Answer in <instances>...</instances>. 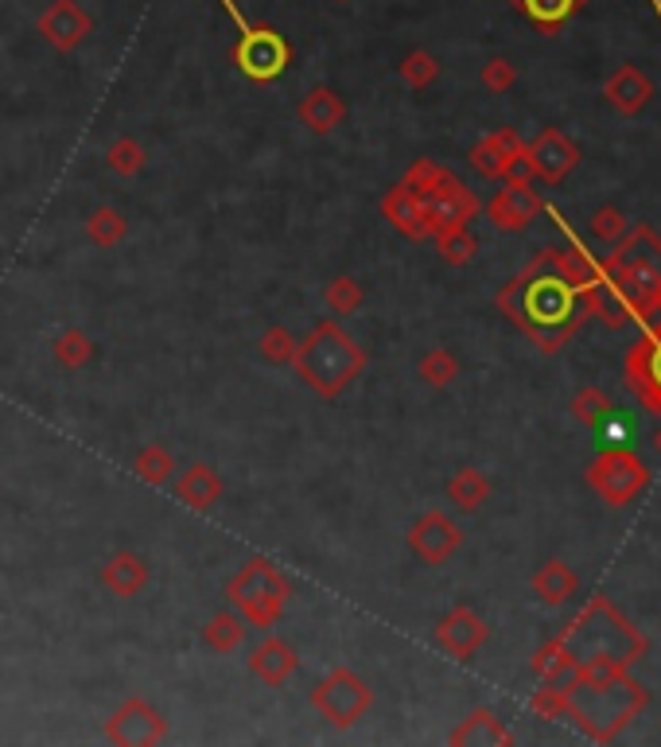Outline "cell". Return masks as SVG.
Returning a JSON list of instances; mask_svg holds the SVG:
<instances>
[{
  "label": "cell",
  "instance_id": "obj_1",
  "mask_svg": "<svg viewBox=\"0 0 661 747\" xmlns=\"http://www.w3.org/2000/svg\"><path fill=\"white\" fill-rule=\"evenodd\" d=\"M494 304L542 354H557L588 319L584 296L549 265L545 249H537V258L502 284Z\"/></svg>",
  "mask_w": 661,
  "mask_h": 747
},
{
  "label": "cell",
  "instance_id": "obj_2",
  "mask_svg": "<svg viewBox=\"0 0 661 747\" xmlns=\"http://www.w3.org/2000/svg\"><path fill=\"white\" fill-rule=\"evenodd\" d=\"M568 716L595 744H611L642 716L650 693L623 666H575L565 681Z\"/></svg>",
  "mask_w": 661,
  "mask_h": 747
},
{
  "label": "cell",
  "instance_id": "obj_3",
  "mask_svg": "<svg viewBox=\"0 0 661 747\" xmlns=\"http://www.w3.org/2000/svg\"><path fill=\"white\" fill-rule=\"evenodd\" d=\"M600 284L618 296L630 319L650 324L661 316V238L646 223L630 226L600 258Z\"/></svg>",
  "mask_w": 661,
  "mask_h": 747
},
{
  "label": "cell",
  "instance_id": "obj_4",
  "mask_svg": "<svg viewBox=\"0 0 661 747\" xmlns=\"http://www.w3.org/2000/svg\"><path fill=\"white\" fill-rule=\"evenodd\" d=\"M557 638L575 658V666H623V670H630L635 661L650 654V638L607 596H592Z\"/></svg>",
  "mask_w": 661,
  "mask_h": 747
},
{
  "label": "cell",
  "instance_id": "obj_5",
  "mask_svg": "<svg viewBox=\"0 0 661 747\" xmlns=\"http://www.w3.org/2000/svg\"><path fill=\"white\" fill-rule=\"evenodd\" d=\"M366 351L358 347V339L346 336V327L339 319H319L308 336L296 339L293 370L300 374V382L323 401H335L346 394V386L362 378L366 370Z\"/></svg>",
  "mask_w": 661,
  "mask_h": 747
},
{
  "label": "cell",
  "instance_id": "obj_6",
  "mask_svg": "<svg viewBox=\"0 0 661 747\" xmlns=\"http://www.w3.org/2000/svg\"><path fill=\"white\" fill-rule=\"evenodd\" d=\"M288 596H293V580L265 557H250L226 580V600L250 627H276Z\"/></svg>",
  "mask_w": 661,
  "mask_h": 747
},
{
  "label": "cell",
  "instance_id": "obj_7",
  "mask_svg": "<svg viewBox=\"0 0 661 747\" xmlns=\"http://www.w3.org/2000/svg\"><path fill=\"white\" fill-rule=\"evenodd\" d=\"M308 704L331 728H354L374 709V689L351 666H335L316 681V689L308 693Z\"/></svg>",
  "mask_w": 661,
  "mask_h": 747
},
{
  "label": "cell",
  "instance_id": "obj_8",
  "mask_svg": "<svg viewBox=\"0 0 661 747\" xmlns=\"http://www.w3.org/2000/svg\"><path fill=\"white\" fill-rule=\"evenodd\" d=\"M584 479L607 507H627L646 490L650 472H646L642 455L630 452V448H607L600 460H592Z\"/></svg>",
  "mask_w": 661,
  "mask_h": 747
},
{
  "label": "cell",
  "instance_id": "obj_9",
  "mask_svg": "<svg viewBox=\"0 0 661 747\" xmlns=\"http://www.w3.org/2000/svg\"><path fill=\"white\" fill-rule=\"evenodd\" d=\"M230 59L250 82H273V78H281L284 70H288V63H293V44H288L276 27L253 24L246 35H238Z\"/></svg>",
  "mask_w": 661,
  "mask_h": 747
},
{
  "label": "cell",
  "instance_id": "obj_10",
  "mask_svg": "<svg viewBox=\"0 0 661 747\" xmlns=\"http://www.w3.org/2000/svg\"><path fill=\"white\" fill-rule=\"evenodd\" d=\"M105 739L117 747H156L168 739V721L148 697H125V701L105 716Z\"/></svg>",
  "mask_w": 661,
  "mask_h": 747
},
{
  "label": "cell",
  "instance_id": "obj_11",
  "mask_svg": "<svg viewBox=\"0 0 661 747\" xmlns=\"http://www.w3.org/2000/svg\"><path fill=\"white\" fill-rule=\"evenodd\" d=\"M623 378H627L630 394L642 401V409L661 417V316L650 319L635 347L623 359Z\"/></svg>",
  "mask_w": 661,
  "mask_h": 747
},
{
  "label": "cell",
  "instance_id": "obj_12",
  "mask_svg": "<svg viewBox=\"0 0 661 747\" xmlns=\"http://www.w3.org/2000/svg\"><path fill=\"white\" fill-rule=\"evenodd\" d=\"M464 545V530L452 514L444 510H424L417 522L409 525V550L424 561V565H447Z\"/></svg>",
  "mask_w": 661,
  "mask_h": 747
},
{
  "label": "cell",
  "instance_id": "obj_13",
  "mask_svg": "<svg viewBox=\"0 0 661 747\" xmlns=\"http://www.w3.org/2000/svg\"><path fill=\"white\" fill-rule=\"evenodd\" d=\"M35 27H39V35H44L55 52L70 55L90 39V32H94V16H90L78 0H52V4L39 12Z\"/></svg>",
  "mask_w": 661,
  "mask_h": 747
},
{
  "label": "cell",
  "instance_id": "obj_14",
  "mask_svg": "<svg viewBox=\"0 0 661 747\" xmlns=\"http://www.w3.org/2000/svg\"><path fill=\"white\" fill-rule=\"evenodd\" d=\"M487 638H490V627L482 623L479 611H471L467 603H456V608L436 623V631H432V643L456 661L475 658V654L487 646Z\"/></svg>",
  "mask_w": 661,
  "mask_h": 747
},
{
  "label": "cell",
  "instance_id": "obj_15",
  "mask_svg": "<svg viewBox=\"0 0 661 747\" xmlns=\"http://www.w3.org/2000/svg\"><path fill=\"white\" fill-rule=\"evenodd\" d=\"M525 160L533 168V180L560 183L580 163V145L565 129H542L533 140H525Z\"/></svg>",
  "mask_w": 661,
  "mask_h": 747
},
{
  "label": "cell",
  "instance_id": "obj_16",
  "mask_svg": "<svg viewBox=\"0 0 661 747\" xmlns=\"http://www.w3.org/2000/svg\"><path fill=\"white\" fill-rule=\"evenodd\" d=\"M381 215L409 241H429L432 234H436V218H432L429 203H424L417 191L404 188V183H397V188H389L386 195H381Z\"/></svg>",
  "mask_w": 661,
  "mask_h": 747
},
{
  "label": "cell",
  "instance_id": "obj_17",
  "mask_svg": "<svg viewBox=\"0 0 661 747\" xmlns=\"http://www.w3.org/2000/svg\"><path fill=\"white\" fill-rule=\"evenodd\" d=\"M542 211H545V203H542V195L533 191V183H514V180L502 183V191H494V199L487 203V218L506 234L525 230Z\"/></svg>",
  "mask_w": 661,
  "mask_h": 747
},
{
  "label": "cell",
  "instance_id": "obj_18",
  "mask_svg": "<svg viewBox=\"0 0 661 747\" xmlns=\"http://www.w3.org/2000/svg\"><path fill=\"white\" fill-rule=\"evenodd\" d=\"M246 666H250V674L261 681V686L281 689V686H288L296 674H300V650H296L288 638L269 635V638H261V643L253 646L250 658H246Z\"/></svg>",
  "mask_w": 661,
  "mask_h": 747
},
{
  "label": "cell",
  "instance_id": "obj_19",
  "mask_svg": "<svg viewBox=\"0 0 661 747\" xmlns=\"http://www.w3.org/2000/svg\"><path fill=\"white\" fill-rule=\"evenodd\" d=\"M424 203H429L432 218H436V230H444V226H467L482 211V203L475 199V191L467 188L456 172H447L444 180L424 195Z\"/></svg>",
  "mask_w": 661,
  "mask_h": 747
},
{
  "label": "cell",
  "instance_id": "obj_20",
  "mask_svg": "<svg viewBox=\"0 0 661 747\" xmlns=\"http://www.w3.org/2000/svg\"><path fill=\"white\" fill-rule=\"evenodd\" d=\"M525 152V140L517 129H494L490 137H482L479 145L467 152L471 168L487 180H506V172L514 168V160Z\"/></svg>",
  "mask_w": 661,
  "mask_h": 747
},
{
  "label": "cell",
  "instance_id": "obj_21",
  "mask_svg": "<svg viewBox=\"0 0 661 747\" xmlns=\"http://www.w3.org/2000/svg\"><path fill=\"white\" fill-rule=\"evenodd\" d=\"M296 121L316 137H331L346 121V102L339 98V90L331 87H311L308 94L296 102Z\"/></svg>",
  "mask_w": 661,
  "mask_h": 747
},
{
  "label": "cell",
  "instance_id": "obj_22",
  "mask_svg": "<svg viewBox=\"0 0 661 747\" xmlns=\"http://www.w3.org/2000/svg\"><path fill=\"white\" fill-rule=\"evenodd\" d=\"M152 573H148V561L133 550H117L110 561L102 565V588L117 600H137L148 588Z\"/></svg>",
  "mask_w": 661,
  "mask_h": 747
},
{
  "label": "cell",
  "instance_id": "obj_23",
  "mask_svg": "<svg viewBox=\"0 0 661 747\" xmlns=\"http://www.w3.org/2000/svg\"><path fill=\"white\" fill-rule=\"evenodd\" d=\"M175 498L183 507L195 510V514H206L223 498V475L215 472L210 464H191L183 472H175Z\"/></svg>",
  "mask_w": 661,
  "mask_h": 747
},
{
  "label": "cell",
  "instance_id": "obj_24",
  "mask_svg": "<svg viewBox=\"0 0 661 747\" xmlns=\"http://www.w3.org/2000/svg\"><path fill=\"white\" fill-rule=\"evenodd\" d=\"M603 98L615 105L623 117H635L650 105L653 98V82L642 75L638 67H618L615 75L607 78V87H603Z\"/></svg>",
  "mask_w": 661,
  "mask_h": 747
},
{
  "label": "cell",
  "instance_id": "obj_25",
  "mask_svg": "<svg viewBox=\"0 0 661 747\" xmlns=\"http://www.w3.org/2000/svg\"><path fill=\"white\" fill-rule=\"evenodd\" d=\"M545 258H549V265L572 284L575 293H584V288H592L600 281V258H592L580 238H572V246H549Z\"/></svg>",
  "mask_w": 661,
  "mask_h": 747
},
{
  "label": "cell",
  "instance_id": "obj_26",
  "mask_svg": "<svg viewBox=\"0 0 661 747\" xmlns=\"http://www.w3.org/2000/svg\"><path fill=\"white\" fill-rule=\"evenodd\" d=\"M447 744L452 747H479V744H490V747H510L514 744V736H510V728L499 721V716L490 713V709H471V713L464 716V721L452 728V736H447Z\"/></svg>",
  "mask_w": 661,
  "mask_h": 747
},
{
  "label": "cell",
  "instance_id": "obj_27",
  "mask_svg": "<svg viewBox=\"0 0 661 747\" xmlns=\"http://www.w3.org/2000/svg\"><path fill=\"white\" fill-rule=\"evenodd\" d=\"M529 585H533V596H537L545 608H565V603L580 592V580H575V573L560 557L545 561V565L533 573Z\"/></svg>",
  "mask_w": 661,
  "mask_h": 747
},
{
  "label": "cell",
  "instance_id": "obj_28",
  "mask_svg": "<svg viewBox=\"0 0 661 747\" xmlns=\"http://www.w3.org/2000/svg\"><path fill=\"white\" fill-rule=\"evenodd\" d=\"M246 631H250V623H246L233 608H223L206 619L203 646L210 654H218V658H230V654H238L241 646H246Z\"/></svg>",
  "mask_w": 661,
  "mask_h": 747
},
{
  "label": "cell",
  "instance_id": "obj_29",
  "mask_svg": "<svg viewBox=\"0 0 661 747\" xmlns=\"http://www.w3.org/2000/svg\"><path fill=\"white\" fill-rule=\"evenodd\" d=\"M533 27H542L545 35H557L575 12L584 9L588 0H510Z\"/></svg>",
  "mask_w": 661,
  "mask_h": 747
},
{
  "label": "cell",
  "instance_id": "obj_30",
  "mask_svg": "<svg viewBox=\"0 0 661 747\" xmlns=\"http://www.w3.org/2000/svg\"><path fill=\"white\" fill-rule=\"evenodd\" d=\"M487 498H490V479L479 467H459V472L447 479V502H456V510H464V514H475Z\"/></svg>",
  "mask_w": 661,
  "mask_h": 747
},
{
  "label": "cell",
  "instance_id": "obj_31",
  "mask_svg": "<svg viewBox=\"0 0 661 747\" xmlns=\"http://www.w3.org/2000/svg\"><path fill=\"white\" fill-rule=\"evenodd\" d=\"M175 472H180V467H175V455L163 444H145L133 455V475H137L140 483H148V487H168V483L175 479Z\"/></svg>",
  "mask_w": 661,
  "mask_h": 747
},
{
  "label": "cell",
  "instance_id": "obj_32",
  "mask_svg": "<svg viewBox=\"0 0 661 747\" xmlns=\"http://www.w3.org/2000/svg\"><path fill=\"white\" fill-rule=\"evenodd\" d=\"M432 241H436L440 261L452 269L471 265V258L479 253V241H475V234L467 230V226H444V230L432 234Z\"/></svg>",
  "mask_w": 661,
  "mask_h": 747
},
{
  "label": "cell",
  "instance_id": "obj_33",
  "mask_svg": "<svg viewBox=\"0 0 661 747\" xmlns=\"http://www.w3.org/2000/svg\"><path fill=\"white\" fill-rule=\"evenodd\" d=\"M125 234H129V218L121 215L117 206H98V211H90V218H87L90 246L117 249L121 241H125Z\"/></svg>",
  "mask_w": 661,
  "mask_h": 747
},
{
  "label": "cell",
  "instance_id": "obj_34",
  "mask_svg": "<svg viewBox=\"0 0 661 747\" xmlns=\"http://www.w3.org/2000/svg\"><path fill=\"white\" fill-rule=\"evenodd\" d=\"M533 674L542 681H552V686H560V681L568 678V674L575 670V658L565 650V643L560 638H549V643L537 646V654H533Z\"/></svg>",
  "mask_w": 661,
  "mask_h": 747
},
{
  "label": "cell",
  "instance_id": "obj_35",
  "mask_svg": "<svg viewBox=\"0 0 661 747\" xmlns=\"http://www.w3.org/2000/svg\"><path fill=\"white\" fill-rule=\"evenodd\" d=\"M52 351H55V362H59L62 370H82V366H90V362H94L98 343L87 336V331H78V327H67V331L55 339Z\"/></svg>",
  "mask_w": 661,
  "mask_h": 747
},
{
  "label": "cell",
  "instance_id": "obj_36",
  "mask_svg": "<svg viewBox=\"0 0 661 747\" xmlns=\"http://www.w3.org/2000/svg\"><path fill=\"white\" fill-rule=\"evenodd\" d=\"M145 163H148V152L137 137H117L110 148H105V168H110L113 176H121V180L140 176L145 172Z\"/></svg>",
  "mask_w": 661,
  "mask_h": 747
},
{
  "label": "cell",
  "instance_id": "obj_37",
  "mask_svg": "<svg viewBox=\"0 0 661 747\" xmlns=\"http://www.w3.org/2000/svg\"><path fill=\"white\" fill-rule=\"evenodd\" d=\"M417 374L424 378V386L444 389L459 378V359L447 351V347H432V351H424L421 362H417Z\"/></svg>",
  "mask_w": 661,
  "mask_h": 747
},
{
  "label": "cell",
  "instance_id": "obj_38",
  "mask_svg": "<svg viewBox=\"0 0 661 747\" xmlns=\"http://www.w3.org/2000/svg\"><path fill=\"white\" fill-rule=\"evenodd\" d=\"M323 304L331 308V316H354L366 304V288H362L354 276H335V281L323 288Z\"/></svg>",
  "mask_w": 661,
  "mask_h": 747
},
{
  "label": "cell",
  "instance_id": "obj_39",
  "mask_svg": "<svg viewBox=\"0 0 661 747\" xmlns=\"http://www.w3.org/2000/svg\"><path fill=\"white\" fill-rule=\"evenodd\" d=\"M258 351L269 366H293V354H296V336L288 331L284 324H269L258 339Z\"/></svg>",
  "mask_w": 661,
  "mask_h": 747
},
{
  "label": "cell",
  "instance_id": "obj_40",
  "mask_svg": "<svg viewBox=\"0 0 661 747\" xmlns=\"http://www.w3.org/2000/svg\"><path fill=\"white\" fill-rule=\"evenodd\" d=\"M397 75H401V82L409 90H429L432 82L440 78V63H436V55H429L424 47H417V52H409L401 59Z\"/></svg>",
  "mask_w": 661,
  "mask_h": 747
},
{
  "label": "cell",
  "instance_id": "obj_41",
  "mask_svg": "<svg viewBox=\"0 0 661 747\" xmlns=\"http://www.w3.org/2000/svg\"><path fill=\"white\" fill-rule=\"evenodd\" d=\"M572 417L584 425V429H595L603 417H611V397L603 394L600 386H584L572 397Z\"/></svg>",
  "mask_w": 661,
  "mask_h": 747
},
{
  "label": "cell",
  "instance_id": "obj_42",
  "mask_svg": "<svg viewBox=\"0 0 661 747\" xmlns=\"http://www.w3.org/2000/svg\"><path fill=\"white\" fill-rule=\"evenodd\" d=\"M529 709L542 716V721H565V716H568L565 686H552V681H545V686L529 697Z\"/></svg>",
  "mask_w": 661,
  "mask_h": 747
},
{
  "label": "cell",
  "instance_id": "obj_43",
  "mask_svg": "<svg viewBox=\"0 0 661 747\" xmlns=\"http://www.w3.org/2000/svg\"><path fill=\"white\" fill-rule=\"evenodd\" d=\"M444 176H447V168H444V163L424 160V156H421V160H412V163H409V172L401 176V183H404V188H409V191H417V195L424 199L432 188H436L440 180H444Z\"/></svg>",
  "mask_w": 661,
  "mask_h": 747
},
{
  "label": "cell",
  "instance_id": "obj_44",
  "mask_svg": "<svg viewBox=\"0 0 661 747\" xmlns=\"http://www.w3.org/2000/svg\"><path fill=\"white\" fill-rule=\"evenodd\" d=\"M627 230H630V223H627V215H623L618 206H600V211L592 215V234L600 241H607V246H615V241L623 238Z\"/></svg>",
  "mask_w": 661,
  "mask_h": 747
},
{
  "label": "cell",
  "instance_id": "obj_45",
  "mask_svg": "<svg viewBox=\"0 0 661 747\" xmlns=\"http://www.w3.org/2000/svg\"><path fill=\"white\" fill-rule=\"evenodd\" d=\"M517 82V67L510 59H490L487 67H482V87L490 90V94H506V90H514Z\"/></svg>",
  "mask_w": 661,
  "mask_h": 747
},
{
  "label": "cell",
  "instance_id": "obj_46",
  "mask_svg": "<svg viewBox=\"0 0 661 747\" xmlns=\"http://www.w3.org/2000/svg\"><path fill=\"white\" fill-rule=\"evenodd\" d=\"M218 4H223V9H226V16H230V20H233V27H238V32H241V35L250 32V27H253V24H250V20H246V12H241V9H238V4H233V0H218Z\"/></svg>",
  "mask_w": 661,
  "mask_h": 747
},
{
  "label": "cell",
  "instance_id": "obj_47",
  "mask_svg": "<svg viewBox=\"0 0 661 747\" xmlns=\"http://www.w3.org/2000/svg\"><path fill=\"white\" fill-rule=\"evenodd\" d=\"M653 448H658V452H661V429L653 432Z\"/></svg>",
  "mask_w": 661,
  "mask_h": 747
},
{
  "label": "cell",
  "instance_id": "obj_48",
  "mask_svg": "<svg viewBox=\"0 0 661 747\" xmlns=\"http://www.w3.org/2000/svg\"><path fill=\"white\" fill-rule=\"evenodd\" d=\"M339 4H346V0H339Z\"/></svg>",
  "mask_w": 661,
  "mask_h": 747
}]
</instances>
